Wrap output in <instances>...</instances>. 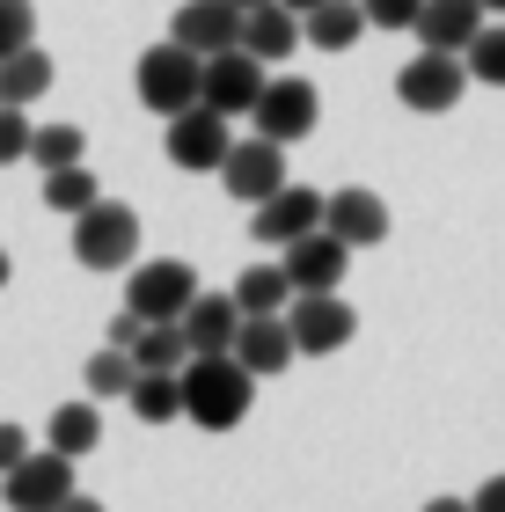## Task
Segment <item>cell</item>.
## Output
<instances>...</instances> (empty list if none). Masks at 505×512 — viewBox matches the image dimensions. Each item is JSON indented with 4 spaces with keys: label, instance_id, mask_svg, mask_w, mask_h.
<instances>
[{
    "label": "cell",
    "instance_id": "obj_28",
    "mask_svg": "<svg viewBox=\"0 0 505 512\" xmlns=\"http://www.w3.org/2000/svg\"><path fill=\"white\" fill-rule=\"evenodd\" d=\"M81 154H88V132L81 125H37V139H30L37 169H66V161H81Z\"/></svg>",
    "mask_w": 505,
    "mask_h": 512
},
{
    "label": "cell",
    "instance_id": "obj_24",
    "mask_svg": "<svg viewBox=\"0 0 505 512\" xmlns=\"http://www.w3.org/2000/svg\"><path fill=\"white\" fill-rule=\"evenodd\" d=\"M132 359H140V374H183V359H191L183 322H147V330L132 337Z\"/></svg>",
    "mask_w": 505,
    "mask_h": 512
},
{
    "label": "cell",
    "instance_id": "obj_41",
    "mask_svg": "<svg viewBox=\"0 0 505 512\" xmlns=\"http://www.w3.org/2000/svg\"><path fill=\"white\" fill-rule=\"evenodd\" d=\"M484 8H491V15H505V0H484Z\"/></svg>",
    "mask_w": 505,
    "mask_h": 512
},
{
    "label": "cell",
    "instance_id": "obj_10",
    "mask_svg": "<svg viewBox=\"0 0 505 512\" xmlns=\"http://www.w3.org/2000/svg\"><path fill=\"white\" fill-rule=\"evenodd\" d=\"M264 81H271V66L257 52H242V44H227V52L205 59V96L198 103H213L220 118H249L257 96H264Z\"/></svg>",
    "mask_w": 505,
    "mask_h": 512
},
{
    "label": "cell",
    "instance_id": "obj_5",
    "mask_svg": "<svg viewBox=\"0 0 505 512\" xmlns=\"http://www.w3.org/2000/svg\"><path fill=\"white\" fill-rule=\"evenodd\" d=\"M169 125V139H162V154L176 161L183 176H220V161H227V147H235V118H220L213 103H191V110H176V118H162Z\"/></svg>",
    "mask_w": 505,
    "mask_h": 512
},
{
    "label": "cell",
    "instance_id": "obj_36",
    "mask_svg": "<svg viewBox=\"0 0 505 512\" xmlns=\"http://www.w3.org/2000/svg\"><path fill=\"white\" fill-rule=\"evenodd\" d=\"M425 512H476L469 498H425Z\"/></svg>",
    "mask_w": 505,
    "mask_h": 512
},
{
    "label": "cell",
    "instance_id": "obj_6",
    "mask_svg": "<svg viewBox=\"0 0 505 512\" xmlns=\"http://www.w3.org/2000/svg\"><path fill=\"white\" fill-rule=\"evenodd\" d=\"M462 88H469V59L462 52H425L396 74V103L403 110H418V118H447L454 103H462Z\"/></svg>",
    "mask_w": 505,
    "mask_h": 512
},
{
    "label": "cell",
    "instance_id": "obj_27",
    "mask_svg": "<svg viewBox=\"0 0 505 512\" xmlns=\"http://www.w3.org/2000/svg\"><path fill=\"white\" fill-rule=\"evenodd\" d=\"M103 191H96V176H88V161H66V169H44V205L52 213H88Z\"/></svg>",
    "mask_w": 505,
    "mask_h": 512
},
{
    "label": "cell",
    "instance_id": "obj_14",
    "mask_svg": "<svg viewBox=\"0 0 505 512\" xmlns=\"http://www.w3.org/2000/svg\"><path fill=\"white\" fill-rule=\"evenodd\" d=\"M344 271H352V249H344L330 227H315V235L286 242V278H293V293H337Z\"/></svg>",
    "mask_w": 505,
    "mask_h": 512
},
{
    "label": "cell",
    "instance_id": "obj_26",
    "mask_svg": "<svg viewBox=\"0 0 505 512\" xmlns=\"http://www.w3.org/2000/svg\"><path fill=\"white\" fill-rule=\"evenodd\" d=\"M81 381H88V395H132V381H140V359H132V344H103L96 359L81 366Z\"/></svg>",
    "mask_w": 505,
    "mask_h": 512
},
{
    "label": "cell",
    "instance_id": "obj_9",
    "mask_svg": "<svg viewBox=\"0 0 505 512\" xmlns=\"http://www.w3.org/2000/svg\"><path fill=\"white\" fill-rule=\"evenodd\" d=\"M257 132L264 139H279V147H301V139L323 125V96H315V81L301 74H286V81H264V96H257Z\"/></svg>",
    "mask_w": 505,
    "mask_h": 512
},
{
    "label": "cell",
    "instance_id": "obj_35",
    "mask_svg": "<svg viewBox=\"0 0 505 512\" xmlns=\"http://www.w3.org/2000/svg\"><path fill=\"white\" fill-rule=\"evenodd\" d=\"M140 330H147V322H140V315H132V308H125L118 322H110V344H132V337H140Z\"/></svg>",
    "mask_w": 505,
    "mask_h": 512
},
{
    "label": "cell",
    "instance_id": "obj_32",
    "mask_svg": "<svg viewBox=\"0 0 505 512\" xmlns=\"http://www.w3.org/2000/svg\"><path fill=\"white\" fill-rule=\"evenodd\" d=\"M359 8H366L374 30H418V8H425V0H359Z\"/></svg>",
    "mask_w": 505,
    "mask_h": 512
},
{
    "label": "cell",
    "instance_id": "obj_39",
    "mask_svg": "<svg viewBox=\"0 0 505 512\" xmlns=\"http://www.w3.org/2000/svg\"><path fill=\"white\" fill-rule=\"evenodd\" d=\"M286 8H301V15H308V8H323V0H286Z\"/></svg>",
    "mask_w": 505,
    "mask_h": 512
},
{
    "label": "cell",
    "instance_id": "obj_1",
    "mask_svg": "<svg viewBox=\"0 0 505 512\" xmlns=\"http://www.w3.org/2000/svg\"><path fill=\"white\" fill-rule=\"evenodd\" d=\"M257 410V374L235 352H191L183 359V417L198 432H235Z\"/></svg>",
    "mask_w": 505,
    "mask_h": 512
},
{
    "label": "cell",
    "instance_id": "obj_38",
    "mask_svg": "<svg viewBox=\"0 0 505 512\" xmlns=\"http://www.w3.org/2000/svg\"><path fill=\"white\" fill-rule=\"evenodd\" d=\"M8 271H15V264H8V249H0V286H8Z\"/></svg>",
    "mask_w": 505,
    "mask_h": 512
},
{
    "label": "cell",
    "instance_id": "obj_15",
    "mask_svg": "<svg viewBox=\"0 0 505 512\" xmlns=\"http://www.w3.org/2000/svg\"><path fill=\"white\" fill-rule=\"evenodd\" d=\"M169 37L191 44L198 59H213V52H227V44H242V8H235V0H183L176 22H169Z\"/></svg>",
    "mask_w": 505,
    "mask_h": 512
},
{
    "label": "cell",
    "instance_id": "obj_37",
    "mask_svg": "<svg viewBox=\"0 0 505 512\" xmlns=\"http://www.w3.org/2000/svg\"><path fill=\"white\" fill-rule=\"evenodd\" d=\"M59 512H103V505H96V498H81V491H74V498H66Z\"/></svg>",
    "mask_w": 505,
    "mask_h": 512
},
{
    "label": "cell",
    "instance_id": "obj_17",
    "mask_svg": "<svg viewBox=\"0 0 505 512\" xmlns=\"http://www.w3.org/2000/svg\"><path fill=\"white\" fill-rule=\"evenodd\" d=\"M235 359H242V366H249V374H257V381H271V374H286V366L301 359V344H293L286 315H242Z\"/></svg>",
    "mask_w": 505,
    "mask_h": 512
},
{
    "label": "cell",
    "instance_id": "obj_29",
    "mask_svg": "<svg viewBox=\"0 0 505 512\" xmlns=\"http://www.w3.org/2000/svg\"><path fill=\"white\" fill-rule=\"evenodd\" d=\"M469 81H484V88H505V30H491V22H484V30H476V44H469Z\"/></svg>",
    "mask_w": 505,
    "mask_h": 512
},
{
    "label": "cell",
    "instance_id": "obj_40",
    "mask_svg": "<svg viewBox=\"0 0 505 512\" xmlns=\"http://www.w3.org/2000/svg\"><path fill=\"white\" fill-rule=\"evenodd\" d=\"M235 8H242V15H249V8H264V0H235Z\"/></svg>",
    "mask_w": 505,
    "mask_h": 512
},
{
    "label": "cell",
    "instance_id": "obj_23",
    "mask_svg": "<svg viewBox=\"0 0 505 512\" xmlns=\"http://www.w3.org/2000/svg\"><path fill=\"white\" fill-rule=\"evenodd\" d=\"M242 300V315H286V300H293V278H286V264H249L235 286H227Z\"/></svg>",
    "mask_w": 505,
    "mask_h": 512
},
{
    "label": "cell",
    "instance_id": "obj_18",
    "mask_svg": "<svg viewBox=\"0 0 505 512\" xmlns=\"http://www.w3.org/2000/svg\"><path fill=\"white\" fill-rule=\"evenodd\" d=\"M484 22H491L484 0H425L418 8V44H432V52H469Z\"/></svg>",
    "mask_w": 505,
    "mask_h": 512
},
{
    "label": "cell",
    "instance_id": "obj_2",
    "mask_svg": "<svg viewBox=\"0 0 505 512\" xmlns=\"http://www.w3.org/2000/svg\"><path fill=\"white\" fill-rule=\"evenodd\" d=\"M132 88H140V103L154 110V118H176V110H191L205 96V59L191 52V44L162 37V44H147V52H140Z\"/></svg>",
    "mask_w": 505,
    "mask_h": 512
},
{
    "label": "cell",
    "instance_id": "obj_4",
    "mask_svg": "<svg viewBox=\"0 0 505 512\" xmlns=\"http://www.w3.org/2000/svg\"><path fill=\"white\" fill-rule=\"evenodd\" d=\"M205 286H198V264H183V256H162V264H132L125 271V308L140 322H183Z\"/></svg>",
    "mask_w": 505,
    "mask_h": 512
},
{
    "label": "cell",
    "instance_id": "obj_33",
    "mask_svg": "<svg viewBox=\"0 0 505 512\" xmlns=\"http://www.w3.org/2000/svg\"><path fill=\"white\" fill-rule=\"evenodd\" d=\"M22 454H30V432H22V425H0V476H8Z\"/></svg>",
    "mask_w": 505,
    "mask_h": 512
},
{
    "label": "cell",
    "instance_id": "obj_30",
    "mask_svg": "<svg viewBox=\"0 0 505 512\" xmlns=\"http://www.w3.org/2000/svg\"><path fill=\"white\" fill-rule=\"evenodd\" d=\"M37 44V0H0V59Z\"/></svg>",
    "mask_w": 505,
    "mask_h": 512
},
{
    "label": "cell",
    "instance_id": "obj_8",
    "mask_svg": "<svg viewBox=\"0 0 505 512\" xmlns=\"http://www.w3.org/2000/svg\"><path fill=\"white\" fill-rule=\"evenodd\" d=\"M286 330H293V344H301V359H330V352L352 344L359 315H352V300H344V286L337 293H293L286 300Z\"/></svg>",
    "mask_w": 505,
    "mask_h": 512
},
{
    "label": "cell",
    "instance_id": "obj_22",
    "mask_svg": "<svg viewBox=\"0 0 505 512\" xmlns=\"http://www.w3.org/2000/svg\"><path fill=\"white\" fill-rule=\"evenodd\" d=\"M44 439H52L59 454H96V439H103V410H96V395H81V403H59L52 410V425H44Z\"/></svg>",
    "mask_w": 505,
    "mask_h": 512
},
{
    "label": "cell",
    "instance_id": "obj_21",
    "mask_svg": "<svg viewBox=\"0 0 505 512\" xmlns=\"http://www.w3.org/2000/svg\"><path fill=\"white\" fill-rule=\"evenodd\" d=\"M52 81H59V66H52V52H37V44H22V52L0 59V103H22V110H30Z\"/></svg>",
    "mask_w": 505,
    "mask_h": 512
},
{
    "label": "cell",
    "instance_id": "obj_31",
    "mask_svg": "<svg viewBox=\"0 0 505 512\" xmlns=\"http://www.w3.org/2000/svg\"><path fill=\"white\" fill-rule=\"evenodd\" d=\"M30 139H37L30 110H22V103H0V169H8V161H30Z\"/></svg>",
    "mask_w": 505,
    "mask_h": 512
},
{
    "label": "cell",
    "instance_id": "obj_13",
    "mask_svg": "<svg viewBox=\"0 0 505 512\" xmlns=\"http://www.w3.org/2000/svg\"><path fill=\"white\" fill-rule=\"evenodd\" d=\"M323 227L344 249H374V242H388V198L366 191V183H344V191L323 198Z\"/></svg>",
    "mask_w": 505,
    "mask_h": 512
},
{
    "label": "cell",
    "instance_id": "obj_19",
    "mask_svg": "<svg viewBox=\"0 0 505 512\" xmlns=\"http://www.w3.org/2000/svg\"><path fill=\"white\" fill-rule=\"evenodd\" d=\"M183 337H191V352H235V337H242V300H235V293H198L191 308H183Z\"/></svg>",
    "mask_w": 505,
    "mask_h": 512
},
{
    "label": "cell",
    "instance_id": "obj_34",
    "mask_svg": "<svg viewBox=\"0 0 505 512\" xmlns=\"http://www.w3.org/2000/svg\"><path fill=\"white\" fill-rule=\"evenodd\" d=\"M469 505H476V512H505V476H491V483H484V491H476Z\"/></svg>",
    "mask_w": 505,
    "mask_h": 512
},
{
    "label": "cell",
    "instance_id": "obj_20",
    "mask_svg": "<svg viewBox=\"0 0 505 512\" xmlns=\"http://www.w3.org/2000/svg\"><path fill=\"white\" fill-rule=\"evenodd\" d=\"M301 30H308L315 52H352V44L374 30V22H366L359 0H323V8H308V15H301Z\"/></svg>",
    "mask_w": 505,
    "mask_h": 512
},
{
    "label": "cell",
    "instance_id": "obj_7",
    "mask_svg": "<svg viewBox=\"0 0 505 512\" xmlns=\"http://www.w3.org/2000/svg\"><path fill=\"white\" fill-rule=\"evenodd\" d=\"M0 498H8V512H59L66 498H74V454L30 447L8 476H0Z\"/></svg>",
    "mask_w": 505,
    "mask_h": 512
},
{
    "label": "cell",
    "instance_id": "obj_3",
    "mask_svg": "<svg viewBox=\"0 0 505 512\" xmlns=\"http://www.w3.org/2000/svg\"><path fill=\"white\" fill-rule=\"evenodd\" d=\"M74 264L88 271H132L140 264V213L118 198H96L88 213H74Z\"/></svg>",
    "mask_w": 505,
    "mask_h": 512
},
{
    "label": "cell",
    "instance_id": "obj_25",
    "mask_svg": "<svg viewBox=\"0 0 505 512\" xmlns=\"http://www.w3.org/2000/svg\"><path fill=\"white\" fill-rule=\"evenodd\" d=\"M125 403H132L140 425H176V417H183V374H140Z\"/></svg>",
    "mask_w": 505,
    "mask_h": 512
},
{
    "label": "cell",
    "instance_id": "obj_12",
    "mask_svg": "<svg viewBox=\"0 0 505 512\" xmlns=\"http://www.w3.org/2000/svg\"><path fill=\"white\" fill-rule=\"evenodd\" d=\"M323 227V191H308V183H279L257 213H249V235H257L264 249H286V242H301Z\"/></svg>",
    "mask_w": 505,
    "mask_h": 512
},
{
    "label": "cell",
    "instance_id": "obj_16",
    "mask_svg": "<svg viewBox=\"0 0 505 512\" xmlns=\"http://www.w3.org/2000/svg\"><path fill=\"white\" fill-rule=\"evenodd\" d=\"M301 44H308V30H301V8H286V0H264V8H249V15H242V52H257L264 66L293 59Z\"/></svg>",
    "mask_w": 505,
    "mask_h": 512
},
{
    "label": "cell",
    "instance_id": "obj_11",
    "mask_svg": "<svg viewBox=\"0 0 505 512\" xmlns=\"http://www.w3.org/2000/svg\"><path fill=\"white\" fill-rule=\"evenodd\" d=\"M220 183H227V198H235V205H264L286 183V147H279V139H264V132L235 139L227 161H220Z\"/></svg>",
    "mask_w": 505,
    "mask_h": 512
}]
</instances>
